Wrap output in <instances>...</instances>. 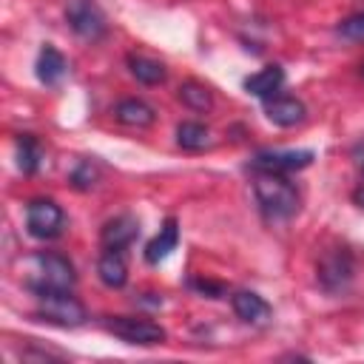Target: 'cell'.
<instances>
[{"mask_svg": "<svg viewBox=\"0 0 364 364\" xmlns=\"http://www.w3.org/2000/svg\"><path fill=\"white\" fill-rule=\"evenodd\" d=\"M230 304H233V313L247 324H264L270 318V313H273L270 304L253 290H236L230 296Z\"/></svg>", "mask_w": 364, "mask_h": 364, "instance_id": "cell-11", "label": "cell"}, {"mask_svg": "<svg viewBox=\"0 0 364 364\" xmlns=\"http://www.w3.org/2000/svg\"><path fill=\"white\" fill-rule=\"evenodd\" d=\"M37 301H40L37 316L43 321H51V324H60V327H77V324H82L88 318L85 307L74 296H68V290H63V293H43V296H37Z\"/></svg>", "mask_w": 364, "mask_h": 364, "instance_id": "cell-4", "label": "cell"}, {"mask_svg": "<svg viewBox=\"0 0 364 364\" xmlns=\"http://www.w3.org/2000/svg\"><path fill=\"white\" fill-rule=\"evenodd\" d=\"M313 151H259L250 159L253 171H273V173H290V171H301L313 162Z\"/></svg>", "mask_w": 364, "mask_h": 364, "instance_id": "cell-8", "label": "cell"}, {"mask_svg": "<svg viewBox=\"0 0 364 364\" xmlns=\"http://www.w3.org/2000/svg\"><path fill=\"white\" fill-rule=\"evenodd\" d=\"M264 114H267V119L273 122V125H279V128H293V125H299V122H304V117H307V108H304V102L301 100H296V97H267L264 100Z\"/></svg>", "mask_w": 364, "mask_h": 364, "instance_id": "cell-10", "label": "cell"}, {"mask_svg": "<svg viewBox=\"0 0 364 364\" xmlns=\"http://www.w3.org/2000/svg\"><path fill=\"white\" fill-rule=\"evenodd\" d=\"M105 330L114 333L117 338H122L128 344H139V347L165 341V330L156 321L136 318V316H111V318H105Z\"/></svg>", "mask_w": 364, "mask_h": 364, "instance_id": "cell-5", "label": "cell"}, {"mask_svg": "<svg viewBox=\"0 0 364 364\" xmlns=\"http://www.w3.org/2000/svg\"><path fill=\"white\" fill-rule=\"evenodd\" d=\"M34 68H37V80H40V82H46V85H57V82L65 77L68 63H65V57H63L54 46H43V51H40Z\"/></svg>", "mask_w": 364, "mask_h": 364, "instance_id": "cell-16", "label": "cell"}, {"mask_svg": "<svg viewBox=\"0 0 364 364\" xmlns=\"http://www.w3.org/2000/svg\"><path fill=\"white\" fill-rule=\"evenodd\" d=\"M65 20L74 28V34H80L82 40H100L108 31L105 14L94 0H68Z\"/></svg>", "mask_w": 364, "mask_h": 364, "instance_id": "cell-7", "label": "cell"}, {"mask_svg": "<svg viewBox=\"0 0 364 364\" xmlns=\"http://www.w3.org/2000/svg\"><path fill=\"white\" fill-rule=\"evenodd\" d=\"M17 168L23 171V173H34L37 168H40V162H43V148H40V142H37V136H31V134H17Z\"/></svg>", "mask_w": 364, "mask_h": 364, "instance_id": "cell-18", "label": "cell"}, {"mask_svg": "<svg viewBox=\"0 0 364 364\" xmlns=\"http://www.w3.org/2000/svg\"><path fill=\"white\" fill-rule=\"evenodd\" d=\"M28 273H26V287L34 293V296H43V293H63V290H71L74 282H77V273H74V264L60 256V253H34L28 262H26Z\"/></svg>", "mask_w": 364, "mask_h": 364, "instance_id": "cell-2", "label": "cell"}, {"mask_svg": "<svg viewBox=\"0 0 364 364\" xmlns=\"http://www.w3.org/2000/svg\"><path fill=\"white\" fill-rule=\"evenodd\" d=\"M97 276L105 287L111 290H119L125 282H128V264L122 259V250H105L97 262Z\"/></svg>", "mask_w": 364, "mask_h": 364, "instance_id": "cell-15", "label": "cell"}, {"mask_svg": "<svg viewBox=\"0 0 364 364\" xmlns=\"http://www.w3.org/2000/svg\"><path fill=\"white\" fill-rule=\"evenodd\" d=\"M65 225V213L54 199H31L26 205V230L34 239H57L63 233Z\"/></svg>", "mask_w": 364, "mask_h": 364, "instance_id": "cell-3", "label": "cell"}, {"mask_svg": "<svg viewBox=\"0 0 364 364\" xmlns=\"http://www.w3.org/2000/svg\"><path fill=\"white\" fill-rule=\"evenodd\" d=\"M353 273H355L353 253L347 247H333L318 259V273L316 276H318V284L327 293H338L353 282Z\"/></svg>", "mask_w": 364, "mask_h": 364, "instance_id": "cell-6", "label": "cell"}, {"mask_svg": "<svg viewBox=\"0 0 364 364\" xmlns=\"http://www.w3.org/2000/svg\"><path fill=\"white\" fill-rule=\"evenodd\" d=\"M176 142L185 151H202L210 145V131L202 122H179L176 125Z\"/></svg>", "mask_w": 364, "mask_h": 364, "instance_id": "cell-20", "label": "cell"}, {"mask_svg": "<svg viewBox=\"0 0 364 364\" xmlns=\"http://www.w3.org/2000/svg\"><path fill=\"white\" fill-rule=\"evenodd\" d=\"M94 182H97V168H94L91 162H80V165L71 171V185H74L77 191H91Z\"/></svg>", "mask_w": 364, "mask_h": 364, "instance_id": "cell-21", "label": "cell"}, {"mask_svg": "<svg viewBox=\"0 0 364 364\" xmlns=\"http://www.w3.org/2000/svg\"><path fill=\"white\" fill-rule=\"evenodd\" d=\"M191 287L199 290V293L208 296V299H222V296H225V284L210 282V279H191Z\"/></svg>", "mask_w": 364, "mask_h": 364, "instance_id": "cell-23", "label": "cell"}, {"mask_svg": "<svg viewBox=\"0 0 364 364\" xmlns=\"http://www.w3.org/2000/svg\"><path fill=\"white\" fill-rule=\"evenodd\" d=\"M336 31H338L344 40H364V11H361V14H353V17H347V20H341Z\"/></svg>", "mask_w": 364, "mask_h": 364, "instance_id": "cell-22", "label": "cell"}, {"mask_svg": "<svg viewBox=\"0 0 364 364\" xmlns=\"http://www.w3.org/2000/svg\"><path fill=\"white\" fill-rule=\"evenodd\" d=\"M179 100L182 105H188L191 111H210L213 108V94L208 85L196 82V80H188L179 85Z\"/></svg>", "mask_w": 364, "mask_h": 364, "instance_id": "cell-19", "label": "cell"}, {"mask_svg": "<svg viewBox=\"0 0 364 364\" xmlns=\"http://www.w3.org/2000/svg\"><path fill=\"white\" fill-rule=\"evenodd\" d=\"M361 74H364V65H361Z\"/></svg>", "mask_w": 364, "mask_h": 364, "instance_id": "cell-26", "label": "cell"}, {"mask_svg": "<svg viewBox=\"0 0 364 364\" xmlns=\"http://www.w3.org/2000/svg\"><path fill=\"white\" fill-rule=\"evenodd\" d=\"M114 119L122 122V125H128V128H148V125H154L156 111L145 100L128 97V100H119L114 105Z\"/></svg>", "mask_w": 364, "mask_h": 364, "instance_id": "cell-12", "label": "cell"}, {"mask_svg": "<svg viewBox=\"0 0 364 364\" xmlns=\"http://www.w3.org/2000/svg\"><path fill=\"white\" fill-rule=\"evenodd\" d=\"M128 68L145 85H159L168 77V68L159 60H151V57H142V54H128Z\"/></svg>", "mask_w": 364, "mask_h": 364, "instance_id": "cell-17", "label": "cell"}, {"mask_svg": "<svg viewBox=\"0 0 364 364\" xmlns=\"http://www.w3.org/2000/svg\"><path fill=\"white\" fill-rule=\"evenodd\" d=\"M176 245H179V222L173 216H168L165 225L159 228V233L145 245V262L159 264L162 259L171 256V250H176Z\"/></svg>", "mask_w": 364, "mask_h": 364, "instance_id": "cell-13", "label": "cell"}, {"mask_svg": "<svg viewBox=\"0 0 364 364\" xmlns=\"http://www.w3.org/2000/svg\"><path fill=\"white\" fill-rule=\"evenodd\" d=\"M353 159H355V168L364 173V145H358V148H353Z\"/></svg>", "mask_w": 364, "mask_h": 364, "instance_id": "cell-24", "label": "cell"}, {"mask_svg": "<svg viewBox=\"0 0 364 364\" xmlns=\"http://www.w3.org/2000/svg\"><path fill=\"white\" fill-rule=\"evenodd\" d=\"M253 193H256L259 210L273 222H284V219L296 216L299 202H301L293 182L284 173H273V171H256Z\"/></svg>", "mask_w": 364, "mask_h": 364, "instance_id": "cell-1", "label": "cell"}, {"mask_svg": "<svg viewBox=\"0 0 364 364\" xmlns=\"http://www.w3.org/2000/svg\"><path fill=\"white\" fill-rule=\"evenodd\" d=\"M353 202H355L358 208H364V185H358V188L353 191Z\"/></svg>", "mask_w": 364, "mask_h": 364, "instance_id": "cell-25", "label": "cell"}, {"mask_svg": "<svg viewBox=\"0 0 364 364\" xmlns=\"http://www.w3.org/2000/svg\"><path fill=\"white\" fill-rule=\"evenodd\" d=\"M282 85H284V68L282 65H267V68H262V71H256L253 77L245 80V91L259 97V100L276 97Z\"/></svg>", "mask_w": 364, "mask_h": 364, "instance_id": "cell-14", "label": "cell"}, {"mask_svg": "<svg viewBox=\"0 0 364 364\" xmlns=\"http://www.w3.org/2000/svg\"><path fill=\"white\" fill-rule=\"evenodd\" d=\"M136 236H139V219L131 213H119L108 219L100 230V242L105 250H125Z\"/></svg>", "mask_w": 364, "mask_h": 364, "instance_id": "cell-9", "label": "cell"}]
</instances>
